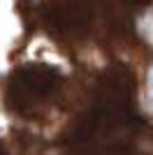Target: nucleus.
I'll return each mask as SVG.
<instances>
[{"instance_id": "f257e3e1", "label": "nucleus", "mask_w": 153, "mask_h": 155, "mask_svg": "<svg viewBox=\"0 0 153 155\" xmlns=\"http://www.w3.org/2000/svg\"><path fill=\"white\" fill-rule=\"evenodd\" d=\"M146 100H148V107L153 109V70L148 74V86H146Z\"/></svg>"}]
</instances>
